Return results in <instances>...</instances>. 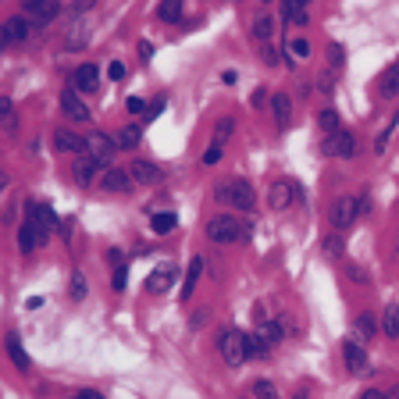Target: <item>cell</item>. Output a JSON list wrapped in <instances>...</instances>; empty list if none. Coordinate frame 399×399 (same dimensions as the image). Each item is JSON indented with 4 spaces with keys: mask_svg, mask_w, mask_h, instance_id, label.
I'll list each match as a JSON object with an SVG mask.
<instances>
[{
    "mask_svg": "<svg viewBox=\"0 0 399 399\" xmlns=\"http://www.w3.org/2000/svg\"><path fill=\"white\" fill-rule=\"evenodd\" d=\"M246 236H250L246 224H243L239 217H232V214H217V217L207 221V239L217 243V246H224V243H243Z\"/></svg>",
    "mask_w": 399,
    "mask_h": 399,
    "instance_id": "cell-1",
    "label": "cell"
},
{
    "mask_svg": "<svg viewBox=\"0 0 399 399\" xmlns=\"http://www.w3.org/2000/svg\"><path fill=\"white\" fill-rule=\"evenodd\" d=\"M217 353H221V360L228 367H239L250 357V338L243 331H236V328H228V331L217 335Z\"/></svg>",
    "mask_w": 399,
    "mask_h": 399,
    "instance_id": "cell-2",
    "label": "cell"
},
{
    "mask_svg": "<svg viewBox=\"0 0 399 399\" xmlns=\"http://www.w3.org/2000/svg\"><path fill=\"white\" fill-rule=\"evenodd\" d=\"M217 200L228 203V207H236V210H253L257 196H253V186L246 179H228L217 186Z\"/></svg>",
    "mask_w": 399,
    "mask_h": 399,
    "instance_id": "cell-3",
    "label": "cell"
},
{
    "mask_svg": "<svg viewBox=\"0 0 399 399\" xmlns=\"http://www.w3.org/2000/svg\"><path fill=\"white\" fill-rule=\"evenodd\" d=\"M357 214H360V196H338V200H331V207H328V224L342 236V232L353 224Z\"/></svg>",
    "mask_w": 399,
    "mask_h": 399,
    "instance_id": "cell-4",
    "label": "cell"
},
{
    "mask_svg": "<svg viewBox=\"0 0 399 399\" xmlns=\"http://www.w3.org/2000/svg\"><path fill=\"white\" fill-rule=\"evenodd\" d=\"M296 200H300V186L293 179L271 182V189H267V207L271 210H289V207H296Z\"/></svg>",
    "mask_w": 399,
    "mask_h": 399,
    "instance_id": "cell-5",
    "label": "cell"
},
{
    "mask_svg": "<svg viewBox=\"0 0 399 399\" xmlns=\"http://www.w3.org/2000/svg\"><path fill=\"white\" fill-rule=\"evenodd\" d=\"M25 217L39 228V236H43V243L50 239V232H53V228H57V214L46 207V203H39V200H29L25 203Z\"/></svg>",
    "mask_w": 399,
    "mask_h": 399,
    "instance_id": "cell-6",
    "label": "cell"
},
{
    "mask_svg": "<svg viewBox=\"0 0 399 399\" xmlns=\"http://www.w3.org/2000/svg\"><path fill=\"white\" fill-rule=\"evenodd\" d=\"M321 153H328V157H353L357 153V136L350 129H338L335 136H324Z\"/></svg>",
    "mask_w": 399,
    "mask_h": 399,
    "instance_id": "cell-7",
    "label": "cell"
},
{
    "mask_svg": "<svg viewBox=\"0 0 399 399\" xmlns=\"http://www.w3.org/2000/svg\"><path fill=\"white\" fill-rule=\"evenodd\" d=\"M342 357H346L350 374H357V378H364V374L371 371V360H367V353H364V346H360L357 338H346V342H342Z\"/></svg>",
    "mask_w": 399,
    "mask_h": 399,
    "instance_id": "cell-8",
    "label": "cell"
},
{
    "mask_svg": "<svg viewBox=\"0 0 399 399\" xmlns=\"http://www.w3.org/2000/svg\"><path fill=\"white\" fill-rule=\"evenodd\" d=\"M114 150H122L118 139H110V136H103V132H93V136L86 139V153L96 157L100 164H110V160H114Z\"/></svg>",
    "mask_w": 399,
    "mask_h": 399,
    "instance_id": "cell-9",
    "label": "cell"
},
{
    "mask_svg": "<svg viewBox=\"0 0 399 399\" xmlns=\"http://www.w3.org/2000/svg\"><path fill=\"white\" fill-rule=\"evenodd\" d=\"M4 350H8L11 364H15L22 374H29V371H32V360H29V353H25V346H22L18 331H8V335H4Z\"/></svg>",
    "mask_w": 399,
    "mask_h": 399,
    "instance_id": "cell-10",
    "label": "cell"
},
{
    "mask_svg": "<svg viewBox=\"0 0 399 399\" xmlns=\"http://www.w3.org/2000/svg\"><path fill=\"white\" fill-rule=\"evenodd\" d=\"M72 89H75V93H96V89H100V72H96V65H82V68H75V75H72Z\"/></svg>",
    "mask_w": 399,
    "mask_h": 399,
    "instance_id": "cell-11",
    "label": "cell"
},
{
    "mask_svg": "<svg viewBox=\"0 0 399 399\" xmlns=\"http://www.w3.org/2000/svg\"><path fill=\"white\" fill-rule=\"evenodd\" d=\"M203 267H207V257H193V260H189L186 278H182V289H179L182 300H189V296L196 293V285H200V278H203Z\"/></svg>",
    "mask_w": 399,
    "mask_h": 399,
    "instance_id": "cell-12",
    "label": "cell"
},
{
    "mask_svg": "<svg viewBox=\"0 0 399 399\" xmlns=\"http://www.w3.org/2000/svg\"><path fill=\"white\" fill-rule=\"evenodd\" d=\"M61 110L68 114L72 122H89V118H93L89 107L79 100V93H75V89H65V93H61Z\"/></svg>",
    "mask_w": 399,
    "mask_h": 399,
    "instance_id": "cell-13",
    "label": "cell"
},
{
    "mask_svg": "<svg viewBox=\"0 0 399 399\" xmlns=\"http://www.w3.org/2000/svg\"><path fill=\"white\" fill-rule=\"evenodd\" d=\"M100 167H103V164H100L96 157H89V153H86V157H79V160H75V167H72V171H75V182H79V186H93V182H96V175H100Z\"/></svg>",
    "mask_w": 399,
    "mask_h": 399,
    "instance_id": "cell-14",
    "label": "cell"
},
{
    "mask_svg": "<svg viewBox=\"0 0 399 399\" xmlns=\"http://www.w3.org/2000/svg\"><path fill=\"white\" fill-rule=\"evenodd\" d=\"M132 171H122V167H110V171H103V189L107 193H129L132 189Z\"/></svg>",
    "mask_w": 399,
    "mask_h": 399,
    "instance_id": "cell-15",
    "label": "cell"
},
{
    "mask_svg": "<svg viewBox=\"0 0 399 399\" xmlns=\"http://www.w3.org/2000/svg\"><path fill=\"white\" fill-rule=\"evenodd\" d=\"M53 150H57V153H86V139H79V136L68 132V129H57V132H53Z\"/></svg>",
    "mask_w": 399,
    "mask_h": 399,
    "instance_id": "cell-16",
    "label": "cell"
},
{
    "mask_svg": "<svg viewBox=\"0 0 399 399\" xmlns=\"http://www.w3.org/2000/svg\"><path fill=\"white\" fill-rule=\"evenodd\" d=\"M129 171H132V179H136L139 186H157V182H160V167H157L153 160H136Z\"/></svg>",
    "mask_w": 399,
    "mask_h": 399,
    "instance_id": "cell-17",
    "label": "cell"
},
{
    "mask_svg": "<svg viewBox=\"0 0 399 399\" xmlns=\"http://www.w3.org/2000/svg\"><path fill=\"white\" fill-rule=\"evenodd\" d=\"M36 246H43V236H39V228L25 217L22 228H18V250H22V253H32Z\"/></svg>",
    "mask_w": 399,
    "mask_h": 399,
    "instance_id": "cell-18",
    "label": "cell"
},
{
    "mask_svg": "<svg viewBox=\"0 0 399 399\" xmlns=\"http://www.w3.org/2000/svg\"><path fill=\"white\" fill-rule=\"evenodd\" d=\"M4 43H22V39H29V18H22V15H15V18H8L4 22V36H0Z\"/></svg>",
    "mask_w": 399,
    "mask_h": 399,
    "instance_id": "cell-19",
    "label": "cell"
},
{
    "mask_svg": "<svg viewBox=\"0 0 399 399\" xmlns=\"http://www.w3.org/2000/svg\"><path fill=\"white\" fill-rule=\"evenodd\" d=\"M171 281H175V267H167V264H164V267H157V271L146 278V289H150L153 296H160V293H167V285H171Z\"/></svg>",
    "mask_w": 399,
    "mask_h": 399,
    "instance_id": "cell-20",
    "label": "cell"
},
{
    "mask_svg": "<svg viewBox=\"0 0 399 399\" xmlns=\"http://www.w3.org/2000/svg\"><path fill=\"white\" fill-rule=\"evenodd\" d=\"M107 257H110V264H114V271H110V285H114V293H122V289H125V281H129V267H125V257H122L118 250H110Z\"/></svg>",
    "mask_w": 399,
    "mask_h": 399,
    "instance_id": "cell-21",
    "label": "cell"
},
{
    "mask_svg": "<svg viewBox=\"0 0 399 399\" xmlns=\"http://www.w3.org/2000/svg\"><path fill=\"white\" fill-rule=\"evenodd\" d=\"M378 93H381L385 100L399 96V65H388V68L381 72V79H378Z\"/></svg>",
    "mask_w": 399,
    "mask_h": 399,
    "instance_id": "cell-22",
    "label": "cell"
},
{
    "mask_svg": "<svg viewBox=\"0 0 399 399\" xmlns=\"http://www.w3.org/2000/svg\"><path fill=\"white\" fill-rule=\"evenodd\" d=\"M57 11H61V4H57V0H39V4H32V8H29V22L43 25V22L57 18Z\"/></svg>",
    "mask_w": 399,
    "mask_h": 399,
    "instance_id": "cell-23",
    "label": "cell"
},
{
    "mask_svg": "<svg viewBox=\"0 0 399 399\" xmlns=\"http://www.w3.org/2000/svg\"><path fill=\"white\" fill-rule=\"evenodd\" d=\"M307 4H310V0H281V18L303 25L307 22Z\"/></svg>",
    "mask_w": 399,
    "mask_h": 399,
    "instance_id": "cell-24",
    "label": "cell"
},
{
    "mask_svg": "<svg viewBox=\"0 0 399 399\" xmlns=\"http://www.w3.org/2000/svg\"><path fill=\"white\" fill-rule=\"evenodd\" d=\"M0 125H4V132H8V136H15V132H18V110H15L11 96H0Z\"/></svg>",
    "mask_w": 399,
    "mask_h": 399,
    "instance_id": "cell-25",
    "label": "cell"
},
{
    "mask_svg": "<svg viewBox=\"0 0 399 399\" xmlns=\"http://www.w3.org/2000/svg\"><path fill=\"white\" fill-rule=\"evenodd\" d=\"M150 228H153L157 236H171V232L179 228V217L171 214V210H160V214H153V217H150Z\"/></svg>",
    "mask_w": 399,
    "mask_h": 399,
    "instance_id": "cell-26",
    "label": "cell"
},
{
    "mask_svg": "<svg viewBox=\"0 0 399 399\" xmlns=\"http://www.w3.org/2000/svg\"><path fill=\"white\" fill-rule=\"evenodd\" d=\"M271 110H274V122L285 129V125H289V114H293V100L285 93H278V96H271Z\"/></svg>",
    "mask_w": 399,
    "mask_h": 399,
    "instance_id": "cell-27",
    "label": "cell"
},
{
    "mask_svg": "<svg viewBox=\"0 0 399 399\" xmlns=\"http://www.w3.org/2000/svg\"><path fill=\"white\" fill-rule=\"evenodd\" d=\"M317 125H321V132H324V136H335V132L342 129V118H338V110H335V107H324V110L317 114Z\"/></svg>",
    "mask_w": 399,
    "mask_h": 399,
    "instance_id": "cell-28",
    "label": "cell"
},
{
    "mask_svg": "<svg viewBox=\"0 0 399 399\" xmlns=\"http://www.w3.org/2000/svg\"><path fill=\"white\" fill-rule=\"evenodd\" d=\"M86 43H89V25L75 22V25H72V32L65 36V46H68V50H79V46H86Z\"/></svg>",
    "mask_w": 399,
    "mask_h": 399,
    "instance_id": "cell-29",
    "label": "cell"
},
{
    "mask_svg": "<svg viewBox=\"0 0 399 399\" xmlns=\"http://www.w3.org/2000/svg\"><path fill=\"white\" fill-rule=\"evenodd\" d=\"M157 18H160V22H179V18H182V0H160Z\"/></svg>",
    "mask_w": 399,
    "mask_h": 399,
    "instance_id": "cell-30",
    "label": "cell"
},
{
    "mask_svg": "<svg viewBox=\"0 0 399 399\" xmlns=\"http://www.w3.org/2000/svg\"><path fill=\"white\" fill-rule=\"evenodd\" d=\"M139 139H143V129H139V125H125V129L118 132V146H122V150H136Z\"/></svg>",
    "mask_w": 399,
    "mask_h": 399,
    "instance_id": "cell-31",
    "label": "cell"
},
{
    "mask_svg": "<svg viewBox=\"0 0 399 399\" xmlns=\"http://www.w3.org/2000/svg\"><path fill=\"white\" fill-rule=\"evenodd\" d=\"M381 328H385L388 338H399V307H395V303L385 307V314H381Z\"/></svg>",
    "mask_w": 399,
    "mask_h": 399,
    "instance_id": "cell-32",
    "label": "cell"
},
{
    "mask_svg": "<svg viewBox=\"0 0 399 399\" xmlns=\"http://www.w3.org/2000/svg\"><path fill=\"white\" fill-rule=\"evenodd\" d=\"M374 331H378V321H374V314H371V310L357 314V335H360V338H374Z\"/></svg>",
    "mask_w": 399,
    "mask_h": 399,
    "instance_id": "cell-33",
    "label": "cell"
},
{
    "mask_svg": "<svg viewBox=\"0 0 399 399\" xmlns=\"http://www.w3.org/2000/svg\"><path fill=\"white\" fill-rule=\"evenodd\" d=\"M253 36H257L260 43H267V39L274 36V18H267V15H260V18L253 22Z\"/></svg>",
    "mask_w": 399,
    "mask_h": 399,
    "instance_id": "cell-34",
    "label": "cell"
},
{
    "mask_svg": "<svg viewBox=\"0 0 399 399\" xmlns=\"http://www.w3.org/2000/svg\"><path fill=\"white\" fill-rule=\"evenodd\" d=\"M232 132H236V122H232V118H217V125H214V139H210V143H221V146H224V139L232 136Z\"/></svg>",
    "mask_w": 399,
    "mask_h": 399,
    "instance_id": "cell-35",
    "label": "cell"
},
{
    "mask_svg": "<svg viewBox=\"0 0 399 399\" xmlns=\"http://www.w3.org/2000/svg\"><path fill=\"white\" fill-rule=\"evenodd\" d=\"M86 293H89V281L82 271H75L72 274V300H86Z\"/></svg>",
    "mask_w": 399,
    "mask_h": 399,
    "instance_id": "cell-36",
    "label": "cell"
},
{
    "mask_svg": "<svg viewBox=\"0 0 399 399\" xmlns=\"http://www.w3.org/2000/svg\"><path fill=\"white\" fill-rule=\"evenodd\" d=\"M267 350H271V342L253 331V335H250V357H267Z\"/></svg>",
    "mask_w": 399,
    "mask_h": 399,
    "instance_id": "cell-37",
    "label": "cell"
},
{
    "mask_svg": "<svg viewBox=\"0 0 399 399\" xmlns=\"http://www.w3.org/2000/svg\"><path fill=\"white\" fill-rule=\"evenodd\" d=\"M346 274H350V281H357V285H371V274H367L364 267H357V264H346Z\"/></svg>",
    "mask_w": 399,
    "mask_h": 399,
    "instance_id": "cell-38",
    "label": "cell"
},
{
    "mask_svg": "<svg viewBox=\"0 0 399 399\" xmlns=\"http://www.w3.org/2000/svg\"><path fill=\"white\" fill-rule=\"evenodd\" d=\"M253 399H278V392H274L271 381H257L253 385Z\"/></svg>",
    "mask_w": 399,
    "mask_h": 399,
    "instance_id": "cell-39",
    "label": "cell"
},
{
    "mask_svg": "<svg viewBox=\"0 0 399 399\" xmlns=\"http://www.w3.org/2000/svg\"><path fill=\"white\" fill-rule=\"evenodd\" d=\"M317 89L328 96V93H335V72H324L321 79H317Z\"/></svg>",
    "mask_w": 399,
    "mask_h": 399,
    "instance_id": "cell-40",
    "label": "cell"
},
{
    "mask_svg": "<svg viewBox=\"0 0 399 399\" xmlns=\"http://www.w3.org/2000/svg\"><path fill=\"white\" fill-rule=\"evenodd\" d=\"M328 53H331V68H342V65H346V50H342V46H328Z\"/></svg>",
    "mask_w": 399,
    "mask_h": 399,
    "instance_id": "cell-41",
    "label": "cell"
},
{
    "mask_svg": "<svg viewBox=\"0 0 399 399\" xmlns=\"http://www.w3.org/2000/svg\"><path fill=\"white\" fill-rule=\"evenodd\" d=\"M289 53H296V57H310V43H307V39H293V43H289Z\"/></svg>",
    "mask_w": 399,
    "mask_h": 399,
    "instance_id": "cell-42",
    "label": "cell"
},
{
    "mask_svg": "<svg viewBox=\"0 0 399 399\" xmlns=\"http://www.w3.org/2000/svg\"><path fill=\"white\" fill-rule=\"evenodd\" d=\"M217 160H221V143H210L203 153V164H217Z\"/></svg>",
    "mask_w": 399,
    "mask_h": 399,
    "instance_id": "cell-43",
    "label": "cell"
},
{
    "mask_svg": "<svg viewBox=\"0 0 399 399\" xmlns=\"http://www.w3.org/2000/svg\"><path fill=\"white\" fill-rule=\"evenodd\" d=\"M107 75H110L114 82H118V79H125V65H122V61H110V65H107Z\"/></svg>",
    "mask_w": 399,
    "mask_h": 399,
    "instance_id": "cell-44",
    "label": "cell"
},
{
    "mask_svg": "<svg viewBox=\"0 0 399 399\" xmlns=\"http://www.w3.org/2000/svg\"><path fill=\"white\" fill-rule=\"evenodd\" d=\"M264 65H271V68L278 65V50L274 46H264Z\"/></svg>",
    "mask_w": 399,
    "mask_h": 399,
    "instance_id": "cell-45",
    "label": "cell"
},
{
    "mask_svg": "<svg viewBox=\"0 0 399 399\" xmlns=\"http://www.w3.org/2000/svg\"><path fill=\"white\" fill-rule=\"evenodd\" d=\"M125 107H129L132 114H139V110H146V103H143L139 96H129V103H125Z\"/></svg>",
    "mask_w": 399,
    "mask_h": 399,
    "instance_id": "cell-46",
    "label": "cell"
},
{
    "mask_svg": "<svg viewBox=\"0 0 399 399\" xmlns=\"http://www.w3.org/2000/svg\"><path fill=\"white\" fill-rule=\"evenodd\" d=\"M338 250H342L338 239H328V243H324V253H328V257H338Z\"/></svg>",
    "mask_w": 399,
    "mask_h": 399,
    "instance_id": "cell-47",
    "label": "cell"
},
{
    "mask_svg": "<svg viewBox=\"0 0 399 399\" xmlns=\"http://www.w3.org/2000/svg\"><path fill=\"white\" fill-rule=\"evenodd\" d=\"M93 4H96V0H75V15H82V11H93Z\"/></svg>",
    "mask_w": 399,
    "mask_h": 399,
    "instance_id": "cell-48",
    "label": "cell"
},
{
    "mask_svg": "<svg viewBox=\"0 0 399 399\" xmlns=\"http://www.w3.org/2000/svg\"><path fill=\"white\" fill-rule=\"evenodd\" d=\"M160 110H164V96H160V100H153V103H150V114H146V118H157V114H160Z\"/></svg>",
    "mask_w": 399,
    "mask_h": 399,
    "instance_id": "cell-49",
    "label": "cell"
},
{
    "mask_svg": "<svg viewBox=\"0 0 399 399\" xmlns=\"http://www.w3.org/2000/svg\"><path fill=\"white\" fill-rule=\"evenodd\" d=\"M360 399H388V392H378V388H367Z\"/></svg>",
    "mask_w": 399,
    "mask_h": 399,
    "instance_id": "cell-50",
    "label": "cell"
},
{
    "mask_svg": "<svg viewBox=\"0 0 399 399\" xmlns=\"http://www.w3.org/2000/svg\"><path fill=\"white\" fill-rule=\"evenodd\" d=\"M150 53H153V43L143 39V43H139V57H150Z\"/></svg>",
    "mask_w": 399,
    "mask_h": 399,
    "instance_id": "cell-51",
    "label": "cell"
},
{
    "mask_svg": "<svg viewBox=\"0 0 399 399\" xmlns=\"http://www.w3.org/2000/svg\"><path fill=\"white\" fill-rule=\"evenodd\" d=\"M72 399H103V395H100V392H75Z\"/></svg>",
    "mask_w": 399,
    "mask_h": 399,
    "instance_id": "cell-52",
    "label": "cell"
},
{
    "mask_svg": "<svg viewBox=\"0 0 399 399\" xmlns=\"http://www.w3.org/2000/svg\"><path fill=\"white\" fill-rule=\"evenodd\" d=\"M264 100H267V93H264V89H257V93H253V107H260Z\"/></svg>",
    "mask_w": 399,
    "mask_h": 399,
    "instance_id": "cell-53",
    "label": "cell"
},
{
    "mask_svg": "<svg viewBox=\"0 0 399 399\" xmlns=\"http://www.w3.org/2000/svg\"><path fill=\"white\" fill-rule=\"evenodd\" d=\"M392 253L399 257V228H395V243H392Z\"/></svg>",
    "mask_w": 399,
    "mask_h": 399,
    "instance_id": "cell-54",
    "label": "cell"
},
{
    "mask_svg": "<svg viewBox=\"0 0 399 399\" xmlns=\"http://www.w3.org/2000/svg\"><path fill=\"white\" fill-rule=\"evenodd\" d=\"M22 4H25V11H29V8H32V4H39V0H22Z\"/></svg>",
    "mask_w": 399,
    "mask_h": 399,
    "instance_id": "cell-55",
    "label": "cell"
},
{
    "mask_svg": "<svg viewBox=\"0 0 399 399\" xmlns=\"http://www.w3.org/2000/svg\"><path fill=\"white\" fill-rule=\"evenodd\" d=\"M293 399H310V392H296V395H293Z\"/></svg>",
    "mask_w": 399,
    "mask_h": 399,
    "instance_id": "cell-56",
    "label": "cell"
},
{
    "mask_svg": "<svg viewBox=\"0 0 399 399\" xmlns=\"http://www.w3.org/2000/svg\"><path fill=\"white\" fill-rule=\"evenodd\" d=\"M388 399H399V385H395V388H392V392H388Z\"/></svg>",
    "mask_w": 399,
    "mask_h": 399,
    "instance_id": "cell-57",
    "label": "cell"
},
{
    "mask_svg": "<svg viewBox=\"0 0 399 399\" xmlns=\"http://www.w3.org/2000/svg\"><path fill=\"white\" fill-rule=\"evenodd\" d=\"M264 4H271V0H264Z\"/></svg>",
    "mask_w": 399,
    "mask_h": 399,
    "instance_id": "cell-58",
    "label": "cell"
}]
</instances>
